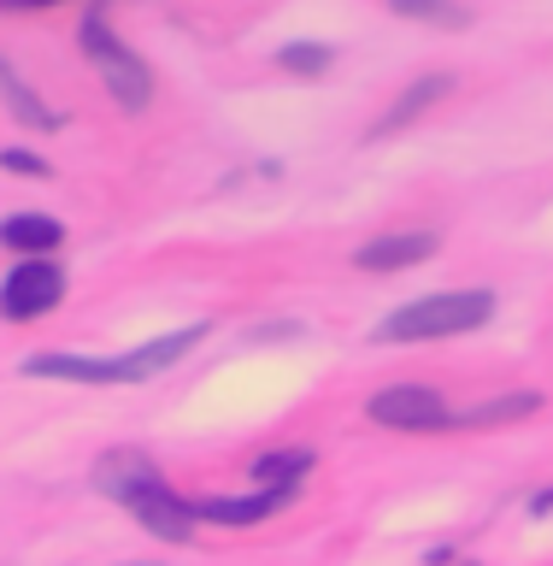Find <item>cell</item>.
Listing matches in <instances>:
<instances>
[{
	"mask_svg": "<svg viewBox=\"0 0 553 566\" xmlns=\"http://www.w3.org/2000/svg\"><path fill=\"white\" fill-rule=\"evenodd\" d=\"M95 484H100L106 495H118V502L153 531V537L183 543L189 531H194V507L183 502V495H171V484L159 478L153 460H141V454H130V449L106 454V460H100V472H95Z\"/></svg>",
	"mask_w": 553,
	"mask_h": 566,
	"instance_id": "cell-1",
	"label": "cell"
},
{
	"mask_svg": "<svg viewBox=\"0 0 553 566\" xmlns=\"http://www.w3.org/2000/svg\"><path fill=\"white\" fill-rule=\"evenodd\" d=\"M206 331H212V325L171 331V336H159V343L136 348V354H118V360H77V354H30L24 371H30V378H65V384H141L148 371L171 366L177 354H189Z\"/></svg>",
	"mask_w": 553,
	"mask_h": 566,
	"instance_id": "cell-2",
	"label": "cell"
},
{
	"mask_svg": "<svg viewBox=\"0 0 553 566\" xmlns=\"http://www.w3.org/2000/svg\"><path fill=\"white\" fill-rule=\"evenodd\" d=\"M494 313L489 290H448V295H424L413 307L383 318V343H436V336H466Z\"/></svg>",
	"mask_w": 553,
	"mask_h": 566,
	"instance_id": "cell-3",
	"label": "cell"
},
{
	"mask_svg": "<svg viewBox=\"0 0 553 566\" xmlns=\"http://www.w3.org/2000/svg\"><path fill=\"white\" fill-rule=\"evenodd\" d=\"M83 53H88V65L100 71L106 95H113L118 106H148V101H153V77H148V65H141L136 53L113 35L106 12H88V18H83Z\"/></svg>",
	"mask_w": 553,
	"mask_h": 566,
	"instance_id": "cell-4",
	"label": "cell"
},
{
	"mask_svg": "<svg viewBox=\"0 0 553 566\" xmlns=\"http://www.w3.org/2000/svg\"><path fill=\"white\" fill-rule=\"evenodd\" d=\"M371 424H389V431H454V413L436 389H418V384H395L383 396H371L365 407Z\"/></svg>",
	"mask_w": 553,
	"mask_h": 566,
	"instance_id": "cell-5",
	"label": "cell"
},
{
	"mask_svg": "<svg viewBox=\"0 0 553 566\" xmlns=\"http://www.w3.org/2000/svg\"><path fill=\"white\" fill-rule=\"evenodd\" d=\"M60 295H65V272L53 260H24L18 272L0 283V313L7 318H42L60 307Z\"/></svg>",
	"mask_w": 553,
	"mask_h": 566,
	"instance_id": "cell-6",
	"label": "cell"
},
{
	"mask_svg": "<svg viewBox=\"0 0 553 566\" xmlns=\"http://www.w3.org/2000/svg\"><path fill=\"white\" fill-rule=\"evenodd\" d=\"M430 254H436L430 230H389V237H371L360 254H353V265H360V272H401V265H418Z\"/></svg>",
	"mask_w": 553,
	"mask_h": 566,
	"instance_id": "cell-7",
	"label": "cell"
},
{
	"mask_svg": "<svg viewBox=\"0 0 553 566\" xmlns=\"http://www.w3.org/2000/svg\"><path fill=\"white\" fill-rule=\"evenodd\" d=\"M0 242L18 248V254H53V248L65 242V224L60 219H42V212H12L7 224H0Z\"/></svg>",
	"mask_w": 553,
	"mask_h": 566,
	"instance_id": "cell-8",
	"label": "cell"
},
{
	"mask_svg": "<svg viewBox=\"0 0 553 566\" xmlns=\"http://www.w3.org/2000/svg\"><path fill=\"white\" fill-rule=\"evenodd\" d=\"M448 88H454L448 71H430V77H418V83L406 88V95H401V101L377 118V130H371V136H389V130H401V124H413L418 113H430V106H436L442 95H448Z\"/></svg>",
	"mask_w": 553,
	"mask_h": 566,
	"instance_id": "cell-9",
	"label": "cell"
},
{
	"mask_svg": "<svg viewBox=\"0 0 553 566\" xmlns=\"http://www.w3.org/2000/svg\"><path fill=\"white\" fill-rule=\"evenodd\" d=\"M289 502L277 490H259V495H236V502H201L194 520H212V525H254V520H272V513Z\"/></svg>",
	"mask_w": 553,
	"mask_h": 566,
	"instance_id": "cell-10",
	"label": "cell"
},
{
	"mask_svg": "<svg viewBox=\"0 0 553 566\" xmlns=\"http://www.w3.org/2000/svg\"><path fill=\"white\" fill-rule=\"evenodd\" d=\"M300 472H312V454L307 449H283V454L254 460V478H259L265 490H277V495H289L300 484Z\"/></svg>",
	"mask_w": 553,
	"mask_h": 566,
	"instance_id": "cell-11",
	"label": "cell"
},
{
	"mask_svg": "<svg viewBox=\"0 0 553 566\" xmlns=\"http://www.w3.org/2000/svg\"><path fill=\"white\" fill-rule=\"evenodd\" d=\"M536 407H542V396H536V389H519V396H494V401H483V407H471V413H459L454 424H477V431H483V424L524 419V413H536Z\"/></svg>",
	"mask_w": 553,
	"mask_h": 566,
	"instance_id": "cell-12",
	"label": "cell"
},
{
	"mask_svg": "<svg viewBox=\"0 0 553 566\" xmlns=\"http://www.w3.org/2000/svg\"><path fill=\"white\" fill-rule=\"evenodd\" d=\"M0 95H7V106H12V113H18V118H24V124H35V130H53V124H60V118H53V113H47V106H42V101H35V95H30V88H24V83H18V77H12V65H7V60H0Z\"/></svg>",
	"mask_w": 553,
	"mask_h": 566,
	"instance_id": "cell-13",
	"label": "cell"
},
{
	"mask_svg": "<svg viewBox=\"0 0 553 566\" xmlns=\"http://www.w3.org/2000/svg\"><path fill=\"white\" fill-rule=\"evenodd\" d=\"M401 18H424V24H448V30H459V24H471V12L466 7H454V0H389Z\"/></svg>",
	"mask_w": 553,
	"mask_h": 566,
	"instance_id": "cell-14",
	"label": "cell"
},
{
	"mask_svg": "<svg viewBox=\"0 0 553 566\" xmlns=\"http://www.w3.org/2000/svg\"><path fill=\"white\" fill-rule=\"evenodd\" d=\"M277 65H283V71H300V77H318V71H330V48H318V42L277 48Z\"/></svg>",
	"mask_w": 553,
	"mask_h": 566,
	"instance_id": "cell-15",
	"label": "cell"
},
{
	"mask_svg": "<svg viewBox=\"0 0 553 566\" xmlns=\"http://www.w3.org/2000/svg\"><path fill=\"white\" fill-rule=\"evenodd\" d=\"M7 166H12V171H35V177H47V159H35V154H18V148L7 154Z\"/></svg>",
	"mask_w": 553,
	"mask_h": 566,
	"instance_id": "cell-16",
	"label": "cell"
}]
</instances>
